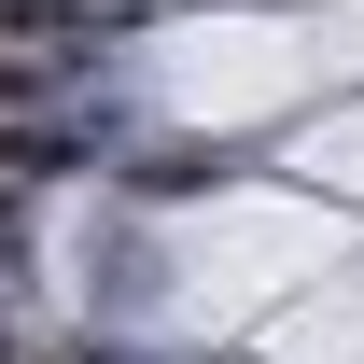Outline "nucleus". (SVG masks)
I'll return each instance as SVG.
<instances>
[{
  "label": "nucleus",
  "mask_w": 364,
  "mask_h": 364,
  "mask_svg": "<svg viewBox=\"0 0 364 364\" xmlns=\"http://www.w3.org/2000/svg\"><path fill=\"white\" fill-rule=\"evenodd\" d=\"M56 28H70V0H0V43H14V56L56 43Z\"/></svg>",
  "instance_id": "obj_1"
},
{
  "label": "nucleus",
  "mask_w": 364,
  "mask_h": 364,
  "mask_svg": "<svg viewBox=\"0 0 364 364\" xmlns=\"http://www.w3.org/2000/svg\"><path fill=\"white\" fill-rule=\"evenodd\" d=\"M28 267V196H14V182H0V280Z\"/></svg>",
  "instance_id": "obj_2"
},
{
  "label": "nucleus",
  "mask_w": 364,
  "mask_h": 364,
  "mask_svg": "<svg viewBox=\"0 0 364 364\" xmlns=\"http://www.w3.org/2000/svg\"><path fill=\"white\" fill-rule=\"evenodd\" d=\"M0 364H14V309H0Z\"/></svg>",
  "instance_id": "obj_3"
}]
</instances>
